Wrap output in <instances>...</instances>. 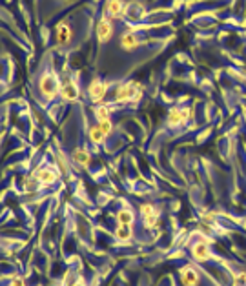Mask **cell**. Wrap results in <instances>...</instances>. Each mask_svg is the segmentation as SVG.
Segmentation results:
<instances>
[{
    "label": "cell",
    "mask_w": 246,
    "mask_h": 286,
    "mask_svg": "<svg viewBox=\"0 0 246 286\" xmlns=\"http://www.w3.org/2000/svg\"><path fill=\"white\" fill-rule=\"evenodd\" d=\"M78 97H80V91H78L75 80H71V78L62 80V86H60V99L66 102H77Z\"/></svg>",
    "instance_id": "9c48e42d"
},
{
    "label": "cell",
    "mask_w": 246,
    "mask_h": 286,
    "mask_svg": "<svg viewBox=\"0 0 246 286\" xmlns=\"http://www.w3.org/2000/svg\"><path fill=\"white\" fill-rule=\"evenodd\" d=\"M115 219H117V224H124V226H132L133 221H135V215H133L132 210L122 208L115 214Z\"/></svg>",
    "instance_id": "9a60e30c"
},
{
    "label": "cell",
    "mask_w": 246,
    "mask_h": 286,
    "mask_svg": "<svg viewBox=\"0 0 246 286\" xmlns=\"http://www.w3.org/2000/svg\"><path fill=\"white\" fill-rule=\"evenodd\" d=\"M179 275H180V283H182V286H199L197 270L193 268V266H190V264L180 266Z\"/></svg>",
    "instance_id": "7c38bea8"
},
{
    "label": "cell",
    "mask_w": 246,
    "mask_h": 286,
    "mask_svg": "<svg viewBox=\"0 0 246 286\" xmlns=\"http://www.w3.org/2000/svg\"><path fill=\"white\" fill-rule=\"evenodd\" d=\"M106 93H108V84L101 78H93L88 86V95L95 104H102V101L106 99Z\"/></svg>",
    "instance_id": "277c9868"
},
{
    "label": "cell",
    "mask_w": 246,
    "mask_h": 286,
    "mask_svg": "<svg viewBox=\"0 0 246 286\" xmlns=\"http://www.w3.org/2000/svg\"><path fill=\"white\" fill-rule=\"evenodd\" d=\"M97 40L101 44H106V42L111 40L113 36V22L109 20L108 17H102L99 22H97Z\"/></svg>",
    "instance_id": "ba28073f"
},
{
    "label": "cell",
    "mask_w": 246,
    "mask_h": 286,
    "mask_svg": "<svg viewBox=\"0 0 246 286\" xmlns=\"http://www.w3.org/2000/svg\"><path fill=\"white\" fill-rule=\"evenodd\" d=\"M60 78L51 72L42 73L40 77V82H38V90H40V95L46 99V101H53L55 97L60 95Z\"/></svg>",
    "instance_id": "7a4b0ae2"
},
{
    "label": "cell",
    "mask_w": 246,
    "mask_h": 286,
    "mask_svg": "<svg viewBox=\"0 0 246 286\" xmlns=\"http://www.w3.org/2000/svg\"><path fill=\"white\" fill-rule=\"evenodd\" d=\"M192 257L193 261L197 262H208L211 259V250L208 243H204V241H199L195 245L192 246Z\"/></svg>",
    "instance_id": "30bf717a"
},
{
    "label": "cell",
    "mask_w": 246,
    "mask_h": 286,
    "mask_svg": "<svg viewBox=\"0 0 246 286\" xmlns=\"http://www.w3.org/2000/svg\"><path fill=\"white\" fill-rule=\"evenodd\" d=\"M190 119V107H180L175 106L168 111V119H166V124L170 128H179L182 126L186 120Z\"/></svg>",
    "instance_id": "8992f818"
},
{
    "label": "cell",
    "mask_w": 246,
    "mask_h": 286,
    "mask_svg": "<svg viewBox=\"0 0 246 286\" xmlns=\"http://www.w3.org/2000/svg\"><path fill=\"white\" fill-rule=\"evenodd\" d=\"M9 286H26V283L20 275H15V277H11V281H9Z\"/></svg>",
    "instance_id": "7402d4cb"
},
{
    "label": "cell",
    "mask_w": 246,
    "mask_h": 286,
    "mask_svg": "<svg viewBox=\"0 0 246 286\" xmlns=\"http://www.w3.org/2000/svg\"><path fill=\"white\" fill-rule=\"evenodd\" d=\"M71 161L75 162V164H78V166H90V162H91L90 151L84 148H75L71 151Z\"/></svg>",
    "instance_id": "5bb4252c"
},
{
    "label": "cell",
    "mask_w": 246,
    "mask_h": 286,
    "mask_svg": "<svg viewBox=\"0 0 246 286\" xmlns=\"http://www.w3.org/2000/svg\"><path fill=\"white\" fill-rule=\"evenodd\" d=\"M142 99V86L139 82H124L115 90V102L126 104V102H139Z\"/></svg>",
    "instance_id": "6da1fadb"
},
{
    "label": "cell",
    "mask_w": 246,
    "mask_h": 286,
    "mask_svg": "<svg viewBox=\"0 0 246 286\" xmlns=\"http://www.w3.org/2000/svg\"><path fill=\"white\" fill-rule=\"evenodd\" d=\"M141 217H142V224L148 230H151V228H155L159 224V212L151 203H144L141 206Z\"/></svg>",
    "instance_id": "52a82bcc"
},
{
    "label": "cell",
    "mask_w": 246,
    "mask_h": 286,
    "mask_svg": "<svg viewBox=\"0 0 246 286\" xmlns=\"http://www.w3.org/2000/svg\"><path fill=\"white\" fill-rule=\"evenodd\" d=\"M71 286H88V285H86V283H84V281H82V279H77Z\"/></svg>",
    "instance_id": "d4e9b609"
},
{
    "label": "cell",
    "mask_w": 246,
    "mask_h": 286,
    "mask_svg": "<svg viewBox=\"0 0 246 286\" xmlns=\"http://www.w3.org/2000/svg\"><path fill=\"white\" fill-rule=\"evenodd\" d=\"M38 182L42 186H49V184H55V180L59 179V172L53 170V168H40V170H35L33 172Z\"/></svg>",
    "instance_id": "4fadbf2b"
},
{
    "label": "cell",
    "mask_w": 246,
    "mask_h": 286,
    "mask_svg": "<svg viewBox=\"0 0 246 286\" xmlns=\"http://www.w3.org/2000/svg\"><path fill=\"white\" fill-rule=\"evenodd\" d=\"M57 162H59V164H60V170H62V172H68L66 162H64V159H62V157H60V155H59V159H57Z\"/></svg>",
    "instance_id": "cb8c5ba5"
},
{
    "label": "cell",
    "mask_w": 246,
    "mask_h": 286,
    "mask_svg": "<svg viewBox=\"0 0 246 286\" xmlns=\"http://www.w3.org/2000/svg\"><path fill=\"white\" fill-rule=\"evenodd\" d=\"M40 182H38V179H36L33 173H30V175H26L24 180H22V188H24V191H28V193H33V191H36L38 188H40Z\"/></svg>",
    "instance_id": "e0dca14e"
},
{
    "label": "cell",
    "mask_w": 246,
    "mask_h": 286,
    "mask_svg": "<svg viewBox=\"0 0 246 286\" xmlns=\"http://www.w3.org/2000/svg\"><path fill=\"white\" fill-rule=\"evenodd\" d=\"M88 133H90V141L93 144H102L104 141H106V137H108V135H106V133H104V131L99 128V124L91 126Z\"/></svg>",
    "instance_id": "ac0fdd59"
},
{
    "label": "cell",
    "mask_w": 246,
    "mask_h": 286,
    "mask_svg": "<svg viewBox=\"0 0 246 286\" xmlns=\"http://www.w3.org/2000/svg\"><path fill=\"white\" fill-rule=\"evenodd\" d=\"M234 286H246V274L245 272H239V274L234 275Z\"/></svg>",
    "instance_id": "44dd1931"
},
{
    "label": "cell",
    "mask_w": 246,
    "mask_h": 286,
    "mask_svg": "<svg viewBox=\"0 0 246 286\" xmlns=\"http://www.w3.org/2000/svg\"><path fill=\"white\" fill-rule=\"evenodd\" d=\"M128 4L122 0H106L104 4V17H108L109 20H119V18L126 17Z\"/></svg>",
    "instance_id": "3957f363"
},
{
    "label": "cell",
    "mask_w": 246,
    "mask_h": 286,
    "mask_svg": "<svg viewBox=\"0 0 246 286\" xmlns=\"http://www.w3.org/2000/svg\"><path fill=\"white\" fill-rule=\"evenodd\" d=\"M109 113H111V109H109V106H106V104H95V107H93V115H95L97 122H99V120L109 119Z\"/></svg>",
    "instance_id": "d6986e66"
},
{
    "label": "cell",
    "mask_w": 246,
    "mask_h": 286,
    "mask_svg": "<svg viewBox=\"0 0 246 286\" xmlns=\"http://www.w3.org/2000/svg\"><path fill=\"white\" fill-rule=\"evenodd\" d=\"M199 230H203L201 233H211V226L208 224H199Z\"/></svg>",
    "instance_id": "603a6c76"
},
{
    "label": "cell",
    "mask_w": 246,
    "mask_h": 286,
    "mask_svg": "<svg viewBox=\"0 0 246 286\" xmlns=\"http://www.w3.org/2000/svg\"><path fill=\"white\" fill-rule=\"evenodd\" d=\"M97 124H99V128H101V130L104 131L106 135H109V133L113 131V124H111V120H109V119H106V120H99Z\"/></svg>",
    "instance_id": "ffe728a7"
},
{
    "label": "cell",
    "mask_w": 246,
    "mask_h": 286,
    "mask_svg": "<svg viewBox=\"0 0 246 286\" xmlns=\"http://www.w3.org/2000/svg\"><path fill=\"white\" fill-rule=\"evenodd\" d=\"M73 36L71 26L68 24V20H60L59 24L55 26V42L59 48H64V46H70Z\"/></svg>",
    "instance_id": "5b68a950"
},
{
    "label": "cell",
    "mask_w": 246,
    "mask_h": 286,
    "mask_svg": "<svg viewBox=\"0 0 246 286\" xmlns=\"http://www.w3.org/2000/svg\"><path fill=\"white\" fill-rule=\"evenodd\" d=\"M133 237V230L132 226H124V224H119L117 230H115V239L120 241V243H128V241H132Z\"/></svg>",
    "instance_id": "2e32d148"
},
{
    "label": "cell",
    "mask_w": 246,
    "mask_h": 286,
    "mask_svg": "<svg viewBox=\"0 0 246 286\" xmlns=\"http://www.w3.org/2000/svg\"><path fill=\"white\" fill-rule=\"evenodd\" d=\"M119 44L124 51H133V49H137L139 46H141V38L137 36L135 30H130V31H124V33L120 35Z\"/></svg>",
    "instance_id": "8fae6325"
}]
</instances>
